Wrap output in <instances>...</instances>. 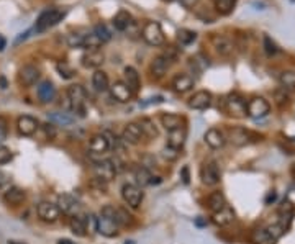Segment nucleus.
<instances>
[{
	"label": "nucleus",
	"mask_w": 295,
	"mask_h": 244,
	"mask_svg": "<svg viewBox=\"0 0 295 244\" xmlns=\"http://www.w3.org/2000/svg\"><path fill=\"white\" fill-rule=\"evenodd\" d=\"M64 17H66V10H61V8H49V10H44L41 15L38 17L36 23H34V31L36 33L46 31L51 27L58 25Z\"/></svg>",
	"instance_id": "1"
},
{
	"label": "nucleus",
	"mask_w": 295,
	"mask_h": 244,
	"mask_svg": "<svg viewBox=\"0 0 295 244\" xmlns=\"http://www.w3.org/2000/svg\"><path fill=\"white\" fill-rule=\"evenodd\" d=\"M67 99H69V104H71L72 110L76 111L79 116H84L86 115V100H87V94L84 90L82 85H71L67 89Z\"/></svg>",
	"instance_id": "2"
},
{
	"label": "nucleus",
	"mask_w": 295,
	"mask_h": 244,
	"mask_svg": "<svg viewBox=\"0 0 295 244\" xmlns=\"http://www.w3.org/2000/svg\"><path fill=\"white\" fill-rule=\"evenodd\" d=\"M141 36L149 46H162L166 41L164 31H162V28L157 22H148L146 25L143 27Z\"/></svg>",
	"instance_id": "3"
},
{
	"label": "nucleus",
	"mask_w": 295,
	"mask_h": 244,
	"mask_svg": "<svg viewBox=\"0 0 295 244\" xmlns=\"http://www.w3.org/2000/svg\"><path fill=\"white\" fill-rule=\"evenodd\" d=\"M92 170H93V175H95L97 180L100 182H110L117 177V169L113 165L112 159H105V161H98L92 165Z\"/></svg>",
	"instance_id": "4"
},
{
	"label": "nucleus",
	"mask_w": 295,
	"mask_h": 244,
	"mask_svg": "<svg viewBox=\"0 0 295 244\" xmlns=\"http://www.w3.org/2000/svg\"><path fill=\"white\" fill-rule=\"evenodd\" d=\"M143 190L141 187H138L135 184H125L121 187V198L128 207L131 208H138L143 202Z\"/></svg>",
	"instance_id": "5"
},
{
	"label": "nucleus",
	"mask_w": 295,
	"mask_h": 244,
	"mask_svg": "<svg viewBox=\"0 0 295 244\" xmlns=\"http://www.w3.org/2000/svg\"><path fill=\"white\" fill-rule=\"evenodd\" d=\"M225 110L228 111L230 115L238 116V118H243V116L248 115V111H246V100L238 94H231L226 97Z\"/></svg>",
	"instance_id": "6"
},
{
	"label": "nucleus",
	"mask_w": 295,
	"mask_h": 244,
	"mask_svg": "<svg viewBox=\"0 0 295 244\" xmlns=\"http://www.w3.org/2000/svg\"><path fill=\"white\" fill-rule=\"evenodd\" d=\"M269 110H270L269 102L263 99V97H254V99H251L246 104V111H248L251 118H263V116L269 113Z\"/></svg>",
	"instance_id": "7"
},
{
	"label": "nucleus",
	"mask_w": 295,
	"mask_h": 244,
	"mask_svg": "<svg viewBox=\"0 0 295 244\" xmlns=\"http://www.w3.org/2000/svg\"><path fill=\"white\" fill-rule=\"evenodd\" d=\"M200 179L205 185H210V187L218 184L221 180V170L218 167V164L216 163L204 164V167L200 169Z\"/></svg>",
	"instance_id": "8"
},
{
	"label": "nucleus",
	"mask_w": 295,
	"mask_h": 244,
	"mask_svg": "<svg viewBox=\"0 0 295 244\" xmlns=\"http://www.w3.org/2000/svg\"><path fill=\"white\" fill-rule=\"evenodd\" d=\"M108 89H110V94L113 99L117 102H120V104H126V102H130L133 97H135V94L130 90V87H128L123 81H115Z\"/></svg>",
	"instance_id": "9"
},
{
	"label": "nucleus",
	"mask_w": 295,
	"mask_h": 244,
	"mask_svg": "<svg viewBox=\"0 0 295 244\" xmlns=\"http://www.w3.org/2000/svg\"><path fill=\"white\" fill-rule=\"evenodd\" d=\"M38 217L46 223H54L58 221L59 217H61V210L58 208V205L49 203V202H41L36 208Z\"/></svg>",
	"instance_id": "10"
},
{
	"label": "nucleus",
	"mask_w": 295,
	"mask_h": 244,
	"mask_svg": "<svg viewBox=\"0 0 295 244\" xmlns=\"http://www.w3.org/2000/svg\"><path fill=\"white\" fill-rule=\"evenodd\" d=\"M230 141L235 146H246L251 141H258V135L251 133V131L244 128H235L230 131Z\"/></svg>",
	"instance_id": "11"
},
{
	"label": "nucleus",
	"mask_w": 295,
	"mask_h": 244,
	"mask_svg": "<svg viewBox=\"0 0 295 244\" xmlns=\"http://www.w3.org/2000/svg\"><path fill=\"white\" fill-rule=\"evenodd\" d=\"M17 130L22 136H33L38 131V121L30 115H22L17 120Z\"/></svg>",
	"instance_id": "12"
},
{
	"label": "nucleus",
	"mask_w": 295,
	"mask_h": 244,
	"mask_svg": "<svg viewBox=\"0 0 295 244\" xmlns=\"http://www.w3.org/2000/svg\"><path fill=\"white\" fill-rule=\"evenodd\" d=\"M58 208L61 210V213L76 217L79 212V202L72 197V195L62 193V195H59V198H58Z\"/></svg>",
	"instance_id": "13"
},
{
	"label": "nucleus",
	"mask_w": 295,
	"mask_h": 244,
	"mask_svg": "<svg viewBox=\"0 0 295 244\" xmlns=\"http://www.w3.org/2000/svg\"><path fill=\"white\" fill-rule=\"evenodd\" d=\"M95 228L102 236H107V238L118 236V224L115 221H112V219L102 217V215L95 219Z\"/></svg>",
	"instance_id": "14"
},
{
	"label": "nucleus",
	"mask_w": 295,
	"mask_h": 244,
	"mask_svg": "<svg viewBox=\"0 0 295 244\" xmlns=\"http://www.w3.org/2000/svg\"><path fill=\"white\" fill-rule=\"evenodd\" d=\"M18 77H20V82H22L25 87H31L36 84V81L39 79V69L33 64H27L20 69Z\"/></svg>",
	"instance_id": "15"
},
{
	"label": "nucleus",
	"mask_w": 295,
	"mask_h": 244,
	"mask_svg": "<svg viewBox=\"0 0 295 244\" xmlns=\"http://www.w3.org/2000/svg\"><path fill=\"white\" fill-rule=\"evenodd\" d=\"M185 139H187V130H185V126H180V128L171 130L169 135H167V146H169V148H172V149L180 151L182 146L185 144Z\"/></svg>",
	"instance_id": "16"
},
{
	"label": "nucleus",
	"mask_w": 295,
	"mask_h": 244,
	"mask_svg": "<svg viewBox=\"0 0 295 244\" xmlns=\"http://www.w3.org/2000/svg\"><path fill=\"white\" fill-rule=\"evenodd\" d=\"M211 104V94L206 90H199L189 99V107L194 110H205Z\"/></svg>",
	"instance_id": "17"
},
{
	"label": "nucleus",
	"mask_w": 295,
	"mask_h": 244,
	"mask_svg": "<svg viewBox=\"0 0 295 244\" xmlns=\"http://www.w3.org/2000/svg\"><path fill=\"white\" fill-rule=\"evenodd\" d=\"M103 61H105V54L100 50H90L82 56V66L88 69H98Z\"/></svg>",
	"instance_id": "18"
},
{
	"label": "nucleus",
	"mask_w": 295,
	"mask_h": 244,
	"mask_svg": "<svg viewBox=\"0 0 295 244\" xmlns=\"http://www.w3.org/2000/svg\"><path fill=\"white\" fill-rule=\"evenodd\" d=\"M143 138L141 126L138 123H128L123 130V141L128 144H138Z\"/></svg>",
	"instance_id": "19"
},
{
	"label": "nucleus",
	"mask_w": 295,
	"mask_h": 244,
	"mask_svg": "<svg viewBox=\"0 0 295 244\" xmlns=\"http://www.w3.org/2000/svg\"><path fill=\"white\" fill-rule=\"evenodd\" d=\"M205 143L208 144L211 149H220V148H223V146H225L226 138H225V135L221 133L220 130L210 128L205 133Z\"/></svg>",
	"instance_id": "20"
},
{
	"label": "nucleus",
	"mask_w": 295,
	"mask_h": 244,
	"mask_svg": "<svg viewBox=\"0 0 295 244\" xmlns=\"http://www.w3.org/2000/svg\"><path fill=\"white\" fill-rule=\"evenodd\" d=\"M38 97L43 104H51V102L56 99V87L53 85V82L43 81L41 84L38 85Z\"/></svg>",
	"instance_id": "21"
},
{
	"label": "nucleus",
	"mask_w": 295,
	"mask_h": 244,
	"mask_svg": "<svg viewBox=\"0 0 295 244\" xmlns=\"http://www.w3.org/2000/svg\"><path fill=\"white\" fill-rule=\"evenodd\" d=\"M211 221H213L215 224H218V226H228V224H231L235 221V212L230 207H226V205H225L220 212L213 213Z\"/></svg>",
	"instance_id": "22"
},
{
	"label": "nucleus",
	"mask_w": 295,
	"mask_h": 244,
	"mask_svg": "<svg viewBox=\"0 0 295 244\" xmlns=\"http://www.w3.org/2000/svg\"><path fill=\"white\" fill-rule=\"evenodd\" d=\"M25 192L20 187H10L5 190L3 193V202L7 205H12V207H17V205L23 203L25 202Z\"/></svg>",
	"instance_id": "23"
},
{
	"label": "nucleus",
	"mask_w": 295,
	"mask_h": 244,
	"mask_svg": "<svg viewBox=\"0 0 295 244\" xmlns=\"http://www.w3.org/2000/svg\"><path fill=\"white\" fill-rule=\"evenodd\" d=\"M192 87H194V79L187 74L176 76L174 81H172V89H174L177 94H185V92L192 90Z\"/></svg>",
	"instance_id": "24"
},
{
	"label": "nucleus",
	"mask_w": 295,
	"mask_h": 244,
	"mask_svg": "<svg viewBox=\"0 0 295 244\" xmlns=\"http://www.w3.org/2000/svg\"><path fill=\"white\" fill-rule=\"evenodd\" d=\"M171 66H172V62L167 59L164 54H161V56H157L154 61H152V64H151V74L159 79V77H162L167 71H169Z\"/></svg>",
	"instance_id": "25"
},
{
	"label": "nucleus",
	"mask_w": 295,
	"mask_h": 244,
	"mask_svg": "<svg viewBox=\"0 0 295 244\" xmlns=\"http://www.w3.org/2000/svg\"><path fill=\"white\" fill-rule=\"evenodd\" d=\"M125 84L130 87L133 94H138V90H140L141 87V81H140V74H138L135 67L131 66L125 67Z\"/></svg>",
	"instance_id": "26"
},
{
	"label": "nucleus",
	"mask_w": 295,
	"mask_h": 244,
	"mask_svg": "<svg viewBox=\"0 0 295 244\" xmlns=\"http://www.w3.org/2000/svg\"><path fill=\"white\" fill-rule=\"evenodd\" d=\"M88 149L95 154H102V153H107L110 149V144L105 138V135L100 133V135H95L90 138V143H88Z\"/></svg>",
	"instance_id": "27"
},
{
	"label": "nucleus",
	"mask_w": 295,
	"mask_h": 244,
	"mask_svg": "<svg viewBox=\"0 0 295 244\" xmlns=\"http://www.w3.org/2000/svg\"><path fill=\"white\" fill-rule=\"evenodd\" d=\"M211 41H213V46H215L216 53L221 56H228V54H231V51H233V43H231L230 38L216 35V36H213V40Z\"/></svg>",
	"instance_id": "28"
},
{
	"label": "nucleus",
	"mask_w": 295,
	"mask_h": 244,
	"mask_svg": "<svg viewBox=\"0 0 295 244\" xmlns=\"http://www.w3.org/2000/svg\"><path fill=\"white\" fill-rule=\"evenodd\" d=\"M225 205H226V200H225V195L221 192H213L206 197V208H208L211 213L220 212Z\"/></svg>",
	"instance_id": "29"
},
{
	"label": "nucleus",
	"mask_w": 295,
	"mask_h": 244,
	"mask_svg": "<svg viewBox=\"0 0 295 244\" xmlns=\"http://www.w3.org/2000/svg\"><path fill=\"white\" fill-rule=\"evenodd\" d=\"M251 243L253 244H275V239L270 236L266 228H256L251 233Z\"/></svg>",
	"instance_id": "30"
},
{
	"label": "nucleus",
	"mask_w": 295,
	"mask_h": 244,
	"mask_svg": "<svg viewBox=\"0 0 295 244\" xmlns=\"http://www.w3.org/2000/svg\"><path fill=\"white\" fill-rule=\"evenodd\" d=\"M48 120L56 126H69L76 121V118L72 115L66 113V111H53V113L48 115Z\"/></svg>",
	"instance_id": "31"
},
{
	"label": "nucleus",
	"mask_w": 295,
	"mask_h": 244,
	"mask_svg": "<svg viewBox=\"0 0 295 244\" xmlns=\"http://www.w3.org/2000/svg\"><path fill=\"white\" fill-rule=\"evenodd\" d=\"M161 123L167 131H171V130L180 128L182 123H184V118L179 115H176V113H162L161 115Z\"/></svg>",
	"instance_id": "32"
},
{
	"label": "nucleus",
	"mask_w": 295,
	"mask_h": 244,
	"mask_svg": "<svg viewBox=\"0 0 295 244\" xmlns=\"http://www.w3.org/2000/svg\"><path fill=\"white\" fill-rule=\"evenodd\" d=\"M92 85L97 92H105L108 87H110V82H108V76L103 71H95L92 74Z\"/></svg>",
	"instance_id": "33"
},
{
	"label": "nucleus",
	"mask_w": 295,
	"mask_h": 244,
	"mask_svg": "<svg viewBox=\"0 0 295 244\" xmlns=\"http://www.w3.org/2000/svg\"><path fill=\"white\" fill-rule=\"evenodd\" d=\"M69 226H71V231L76 234V236L82 238L87 234V221L82 217H79V215L71 217V219H69Z\"/></svg>",
	"instance_id": "34"
},
{
	"label": "nucleus",
	"mask_w": 295,
	"mask_h": 244,
	"mask_svg": "<svg viewBox=\"0 0 295 244\" xmlns=\"http://www.w3.org/2000/svg\"><path fill=\"white\" fill-rule=\"evenodd\" d=\"M113 221H115L118 226H133V224H135V219H133V217L125 208H115Z\"/></svg>",
	"instance_id": "35"
},
{
	"label": "nucleus",
	"mask_w": 295,
	"mask_h": 244,
	"mask_svg": "<svg viewBox=\"0 0 295 244\" xmlns=\"http://www.w3.org/2000/svg\"><path fill=\"white\" fill-rule=\"evenodd\" d=\"M112 23H113V27H115V30L125 31L126 28L130 27V23H131V15L126 10H120L115 17H113Z\"/></svg>",
	"instance_id": "36"
},
{
	"label": "nucleus",
	"mask_w": 295,
	"mask_h": 244,
	"mask_svg": "<svg viewBox=\"0 0 295 244\" xmlns=\"http://www.w3.org/2000/svg\"><path fill=\"white\" fill-rule=\"evenodd\" d=\"M138 125L141 126L143 136H146V138L154 139V138H157V135H159V131H157L156 125H154V121L149 120V118H141V121Z\"/></svg>",
	"instance_id": "37"
},
{
	"label": "nucleus",
	"mask_w": 295,
	"mask_h": 244,
	"mask_svg": "<svg viewBox=\"0 0 295 244\" xmlns=\"http://www.w3.org/2000/svg\"><path fill=\"white\" fill-rule=\"evenodd\" d=\"M135 179H136V182H138V187H145V185H149L151 184V179H152V175H151V172L148 170L145 165H140V167H136L135 169Z\"/></svg>",
	"instance_id": "38"
},
{
	"label": "nucleus",
	"mask_w": 295,
	"mask_h": 244,
	"mask_svg": "<svg viewBox=\"0 0 295 244\" xmlns=\"http://www.w3.org/2000/svg\"><path fill=\"white\" fill-rule=\"evenodd\" d=\"M177 40L182 46H189L197 40V33L192 30H187V28H182V30L177 31Z\"/></svg>",
	"instance_id": "39"
},
{
	"label": "nucleus",
	"mask_w": 295,
	"mask_h": 244,
	"mask_svg": "<svg viewBox=\"0 0 295 244\" xmlns=\"http://www.w3.org/2000/svg\"><path fill=\"white\" fill-rule=\"evenodd\" d=\"M280 84H282V89H292L295 90V71H284L279 77Z\"/></svg>",
	"instance_id": "40"
},
{
	"label": "nucleus",
	"mask_w": 295,
	"mask_h": 244,
	"mask_svg": "<svg viewBox=\"0 0 295 244\" xmlns=\"http://www.w3.org/2000/svg\"><path fill=\"white\" fill-rule=\"evenodd\" d=\"M236 0H215V7L221 15H228L233 10Z\"/></svg>",
	"instance_id": "41"
},
{
	"label": "nucleus",
	"mask_w": 295,
	"mask_h": 244,
	"mask_svg": "<svg viewBox=\"0 0 295 244\" xmlns=\"http://www.w3.org/2000/svg\"><path fill=\"white\" fill-rule=\"evenodd\" d=\"M56 69H58L59 76H61L62 79H72V77L76 76V71H74L72 67L69 66L67 62H64V61L58 62V64H56Z\"/></svg>",
	"instance_id": "42"
},
{
	"label": "nucleus",
	"mask_w": 295,
	"mask_h": 244,
	"mask_svg": "<svg viewBox=\"0 0 295 244\" xmlns=\"http://www.w3.org/2000/svg\"><path fill=\"white\" fill-rule=\"evenodd\" d=\"M93 33H95L97 38L102 43H107V41L112 40V33L105 25H103V23H98V25H95V28H93Z\"/></svg>",
	"instance_id": "43"
},
{
	"label": "nucleus",
	"mask_w": 295,
	"mask_h": 244,
	"mask_svg": "<svg viewBox=\"0 0 295 244\" xmlns=\"http://www.w3.org/2000/svg\"><path fill=\"white\" fill-rule=\"evenodd\" d=\"M102 45V41L98 40L95 33H90V35H84V48H87L88 51L90 50H98Z\"/></svg>",
	"instance_id": "44"
},
{
	"label": "nucleus",
	"mask_w": 295,
	"mask_h": 244,
	"mask_svg": "<svg viewBox=\"0 0 295 244\" xmlns=\"http://www.w3.org/2000/svg\"><path fill=\"white\" fill-rule=\"evenodd\" d=\"M69 48H84V35H79V33H71L66 38Z\"/></svg>",
	"instance_id": "45"
},
{
	"label": "nucleus",
	"mask_w": 295,
	"mask_h": 244,
	"mask_svg": "<svg viewBox=\"0 0 295 244\" xmlns=\"http://www.w3.org/2000/svg\"><path fill=\"white\" fill-rule=\"evenodd\" d=\"M274 100H275V104L280 105V107L287 105L289 104V94L285 92V89H277L274 92Z\"/></svg>",
	"instance_id": "46"
},
{
	"label": "nucleus",
	"mask_w": 295,
	"mask_h": 244,
	"mask_svg": "<svg viewBox=\"0 0 295 244\" xmlns=\"http://www.w3.org/2000/svg\"><path fill=\"white\" fill-rule=\"evenodd\" d=\"M266 229H267L269 234L275 239V241H277V239L285 233V226H282V224H280V223L272 224V226H269V228H266Z\"/></svg>",
	"instance_id": "47"
},
{
	"label": "nucleus",
	"mask_w": 295,
	"mask_h": 244,
	"mask_svg": "<svg viewBox=\"0 0 295 244\" xmlns=\"http://www.w3.org/2000/svg\"><path fill=\"white\" fill-rule=\"evenodd\" d=\"M12 151H10L8 148H5V146L0 144V164H7L12 161Z\"/></svg>",
	"instance_id": "48"
},
{
	"label": "nucleus",
	"mask_w": 295,
	"mask_h": 244,
	"mask_svg": "<svg viewBox=\"0 0 295 244\" xmlns=\"http://www.w3.org/2000/svg\"><path fill=\"white\" fill-rule=\"evenodd\" d=\"M264 50L269 56H272L277 53V46H275V43L270 40L269 36H264Z\"/></svg>",
	"instance_id": "49"
},
{
	"label": "nucleus",
	"mask_w": 295,
	"mask_h": 244,
	"mask_svg": "<svg viewBox=\"0 0 295 244\" xmlns=\"http://www.w3.org/2000/svg\"><path fill=\"white\" fill-rule=\"evenodd\" d=\"M162 156H164L166 159H169V161H176L177 158H179V151L172 149V148H169V146H167V148L162 151Z\"/></svg>",
	"instance_id": "50"
},
{
	"label": "nucleus",
	"mask_w": 295,
	"mask_h": 244,
	"mask_svg": "<svg viewBox=\"0 0 295 244\" xmlns=\"http://www.w3.org/2000/svg\"><path fill=\"white\" fill-rule=\"evenodd\" d=\"M7 139V121L3 116H0V144Z\"/></svg>",
	"instance_id": "51"
},
{
	"label": "nucleus",
	"mask_w": 295,
	"mask_h": 244,
	"mask_svg": "<svg viewBox=\"0 0 295 244\" xmlns=\"http://www.w3.org/2000/svg\"><path fill=\"white\" fill-rule=\"evenodd\" d=\"M161 102H164V99L162 97H151V99H146V100H143V102H140V107H148V105H156V104H161Z\"/></svg>",
	"instance_id": "52"
},
{
	"label": "nucleus",
	"mask_w": 295,
	"mask_h": 244,
	"mask_svg": "<svg viewBox=\"0 0 295 244\" xmlns=\"http://www.w3.org/2000/svg\"><path fill=\"white\" fill-rule=\"evenodd\" d=\"M180 179L185 185L190 182V174H189V167H187V165H184V167L180 169Z\"/></svg>",
	"instance_id": "53"
},
{
	"label": "nucleus",
	"mask_w": 295,
	"mask_h": 244,
	"mask_svg": "<svg viewBox=\"0 0 295 244\" xmlns=\"http://www.w3.org/2000/svg\"><path fill=\"white\" fill-rule=\"evenodd\" d=\"M197 2H199V0H180V3L185 8H194V5H197Z\"/></svg>",
	"instance_id": "54"
},
{
	"label": "nucleus",
	"mask_w": 295,
	"mask_h": 244,
	"mask_svg": "<svg viewBox=\"0 0 295 244\" xmlns=\"http://www.w3.org/2000/svg\"><path fill=\"white\" fill-rule=\"evenodd\" d=\"M195 224H197V226H206V224H208V221H206V218H197L195 219Z\"/></svg>",
	"instance_id": "55"
},
{
	"label": "nucleus",
	"mask_w": 295,
	"mask_h": 244,
	"mask_svg": "<svg viewBox=\"0 0 295 244\" xmlns=\"http://www.w3.org/2000/svg\"><path fill=\"white\" fill-rule=\"evenodd\" d=\"M28 35H30V31H25V33H22V36H18V38H17V41H15V45H20V43H22L23 40H27Z\"/></svg>",
	"instance_id": "56"
},
{
	"label": "nucleus",
	"mask_w": 295,
	"mask_h": 244,
	"mask_svg": "<svg viewBox=\"0 0 295 244\" xmlns=\"http://www.w3.org/2000/svg\"><path fill=\"white\" fill-rule=\"evenodd\" d=\"M5 48H7V40H5V36L0 35V53H2Z\"/></svg>",
	"instance_id": "57"
},
{
	"label": "nucleus",
	"mask_w": 295,
	"mask_h": 244,
	"mask_svg": "<svg viewBox=\"0 0 295 244\" xmlns=\"http://www.w3.org/2000/svg\"><path fill=\"white\" fill-rule=\"evenodd\" d=\"M274 200H275V193L270 192V193L267 195V198H266V203H270V202H274Z\"/></svg>",
	"instance_id": "58"
},
{
	"label": "nucleus",
	"mask_w": 295,
	"mask_h": 244,
	"mask_svg": "<svg viewBox=\"0 0 295 244\" xmlns=\"http://www.w3.org/2000/svg\"><path fill=\"white\" fill-rule=\"evenodd\" d=\"M58 244H74V243L71 241V239H59Z\"/></svg>",
	"instance_id": "59"
},
{
	"label": "nucleus",
	"mask_w": 295,
	"mask_h": 244,
	"mask_svg": "<svg viewBox=\"0 0 295 244\" xmlns=\"http://www.w3.org/2000/svg\"><path fill=\"white\" fill-rule=\"evenodd\" d=\"M7 244H25V243H22V241H15V239H8Z\"/></svg>",
	"instance_id": "60"
},
{
	"label": "nucleus",
	"mask_w": 295,
	"mask_h": 244,
	"mask_svg": "<svg viewBox=\"0 0 295 244\" xmlns=\"http://www.w3.org/2000/svg\"><path fill=\"white\" fill-rule=\"evenodd\" d=\"M0 84H2V89H5V87H7V82H5L3 77H0Z\"/></svg>",
	"instance_id": "61"
}]
</instances>
